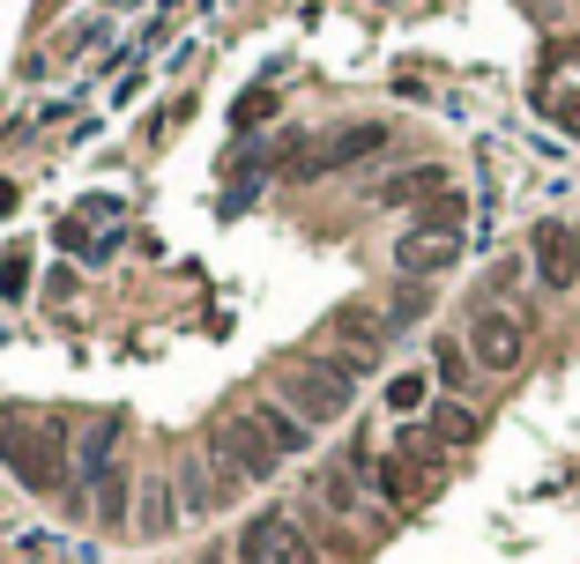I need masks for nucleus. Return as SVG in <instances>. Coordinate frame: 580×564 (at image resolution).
<instances>
[{
  "instance_id": "obj_1",
  "label": "nucleus",
  "mask_w": 580,
  "mask_h": 564,
  "mask_svg": "<svg viewBox=\"0 0 580 564\" xmlns=\"http://www.w3.org/2000/svg\"><path fill=\"white\" fill-rule=\"evenodd\" d=\"M208 461L224 468V483H268L283 468V453H276V439L261 431L253 409H224V417L208 423Z\"/></svg>"
},
{
  "instance_id": "obj_2",
  "label": "nucleus",
  "mask_w": 580,
  "mask_h": 564,
  "mask_svg": "<svg viewBox=\"0 0 580 564\" xmlns=\"http://www.w3.org/2000/svg\"><path fill=\"white\" fill-rule=\"evenodd\" d=\"M276 379H283V409H298L305 423H335L357 387V371H343V357H291Z\"/></svg>"
},
{
  "instance_id": "obj_3",
  "label": "nucleus",
  "mask_w": 580,
  "mask_h": 564,
  "mask_svg": "<svg viewBox=\"0 0 580 564\" xmlns=\"http://www.w3.org/2000/svg\"><path fill=\"white\" fill-rule=\"evenodd\" d=\"M0 461L23 475V491H60V468H68V445H60V423H30V431H0Z\"/></svg>"
},
{
  "instance_id": "obj_4",
  "label": "nucleus",
  "mask_w": 580,
  "mask_h": 564,
  "mask_svg": "<svg viewBox=\"0 0 580 564\" xmlns=\"http://www.w3.org/2000/svg\"><path fill=\"white\" fill-rule=\"evenodd\" d=\"M238 557L246 564H320V550H313V535H305L291 513H261L238 535Z\"/></svg>"
},
{
  "instance_id": "obj_5",
  "label": "nucleus",
  "mask_w": 580,
  "mask_h": 564,
  "mask_svg": "<svg viewBox=\"0 0 580 564\" xmlns=\"http://www.w3.org/2000/svg\"><path fill=\"white\" fill-rule=\"evenodd\" d=\"M387 148V126L379 120H357V126H335L320 148H305L298 156V178H328V172H350V164H365V156H379Z\"/></svg>"
},
{
  "instance_id": "obj_6",
  "label": "nucleus",
  "mask_w": 580,
  "mask_h": 564,
  "mask_svg": "<svg viewBox=\"0 0 580 564\" xmlns=\"http://www.w3.org/2000/svg\"><path fill=\"white\" fill-rule=\"evenodd\" d=\"M469 357H477L484 371H513L529 357V327L513 312H499V305H484V312L469 319Z\"/></svg>"
},
{
  "instance_id": "obj_7",
  "label": "nucleus",
  "mask_w": 580,
  "mask_h": 564,
  "mask_svg": "<svg viewBox=\"0 0 580 564\" xmlns=\"http://www.w3.org/2000/svg\"><path fill=\"white\" fill-rule=\"evenodd\" d=\"M120 439H126V409H98V417L75 431V483L90 491L104 468H112V453H120Z\"/></svg>"
},
{
  "instance_id": "obj_8",
  "label": "nucleus",
  "mask_w": 580,
  "mask_h": 564,
  "mask_svg": "<svg viewBox=\"0 0 580 564\" xmlns=\"http://www.w3.org/2000/svg\"><path fill=\"white\" fill-rule=\"evenodd\" d=\"M529 253H536V275H543L551 290H573L580 283V230H566V223H536Z\"/></svg>"
},
{
  "instance_id": "obj_9",
  "label": "nucleus",
  "mask_w": 580,
  "mask_h": 564,
  "mask_svg": "<svg viewBox=\"0 0 580 564\" xmlns=\"http://www.w3.org/2000/svg\"><path fill=\"white\" fill-rule=\"evenodd\" d=\"M387 327H395V312H379V305H365V297H343V305L328 312V335H343V342L365 349V357L387 342Z\"/></svg>"
},
{
  "instance_id": "obj_10",
  "label": "nucleus",
  "mask_w": 580,
  "mask_h": 564,
  "mask_svg": "<svg viewBox=\"0 0 580 564\" xmlns=\"http://www.w3.org/2000/svg\"><path fill=\"white\" fill-rule=\"evenodd\" d=\"M461 260V238H431V230H409L403 246H395V268L403 275H439Z\"/></svg>"
},
{
  "instance_id": "obj_11",
  "label": "nucleus",
  "mask_w": 580,
  "mask_h": 564,
  "mask_svg": "<svg viewBox=\"0 0 580 564\" xmlns=\"http://www.w3.org/2000/svg\"><path fill=\"white\" fill-rule=\"evenodd\" d=\"M455 178H447V164H417V172H395L387 186H379V201L387 208H425L431 194H447Z\"/></svg>"
},
{
  "instance_id": "obj_12",
  "label": "nucleus",
  "mask_w": 580,
  "mask_h": 564,
  "mask_svg": "<svg viewBox=\"0 0 580 564\" xmlns=\"http://www.w3.org/2000/svg\"><path fill=\"white\" fill-rule=\"evenodd\" d=\"M208 468H216L208 453H202V461H179V505H186V513H216V505H224L231 483H216Z\"/></svg>"
},
{
  "instance_id": "obj_13",
  "label": "nucleus",
  "mask_w": 580,
  "mask_h": 564,
  "mask_svg": "<svg viewBox=\"0 0 580 564\" xmlns=\"http://www.w3.org/2000/svg\"><path fill=\"white\" fill-rule=\"evenodd\" d=\"M253 417H261V431L276 439V453H305V445H313V423H305L298 409H283V401H268V409H253Z\"/></svg>"
},
{
  "instance_id": "obj_14",
  "label": "nucleus",
  "mask_w": 580,
  "mask_h": 564,
  "mask_svg": "<svg viewBox=\"0 0 580 564\" xmlns=\"http://www.w3.org/2000/svg\"><path fill=\"white\" fill-rule=\"evenodd\" d=\"M172 527H179V483L150 475L142 483V535H172Z\"/></svg>"
},
{
  "instance_id": "obj_15",
  "label": "nucleus",
  "mask_w": 580,
  "mask_h": 564,
  "mask_svg": "<svg viewBox=\"0 0 580 564\" xmlns=\"http://www.w3.org/2000/svg\"><path fill=\"white\" fill-rule=\"evenodd\" d=\"M461 223H469V201L447 186V194H431L425 208H417V230H431V238H461Z\"/></svg>"
},
{
  "instance_id": "obj_16",
  "label": "nucleus",
  "mask_w": 580,
  "mask_h": 564,
  "mask_svg": "<svg viewBox=\"0 0 580 564\" xmlns=\"http://www.w3.org/2000/svg\"><path fill=\"white\" fill-rule=\"evenodd\" d=\"M357 475H373V468H365V453H357V461H335L328 475H320V498H328L335 513H357V498H365V491H357Z\"/></svg>"
},
{
  "instance_id": "obj_17",
  "label": "nucleus",
  "mask_w": 580,
  "mask_h": 564,
  "mask_svg": "<svg viewBox=\"0 0 580 564\" xmlns=\"http://www.w3.org/2000/svg\"><path fill=\"white\" fill-rule=\"evenodd\" d=\"M431 431H439V445H469L484 431V417L469 401H439V409H431Z\"/></svg>"
},
{
  "instance_id": "obj_18",
  "label": "nucleus",
  "mask_w": 580,
  "mask_h": 564,
  "mask_svg": "<svg viewBox=\"0 0 580 564\" xmlns=\"http://www.w3.org/2000/svg\"><path fill=\"white\" fill-rule=\"evenodd\" d=\"M90 505H98L104 527H120V520H126V468H120V461H112L98 483H90Z\"/></svg>"
},
{
  "instance_id": "obj_19",
  "label": "nucleus",
  "mask_w": 580,
  "mask_h": 564,
  "mask_svg": "<svg viewBox=\"0 0 580 564\" xmlns=\"http://www.w3.org/2000/svg\"><path fill=\"white\" fill-rule=\"evenodd\" d=\"M417 491H425L417 461H403V453H395V461H379V498H387V505H417Z\"/></svg>"
},
{
  "instance_id": "obj_20",
  "label": "nucleus",
  "mask_w": 580,
  "mask_h": 564,
  "mask_svg": "<svg viewBox=\"0 0 580 564\" xmlns=\"http://www.w3.org/2000/svg\"><path fill=\"white\" fill-rule=\"evenodd\" d=\"M261 120H276V90L261 82V90H238V104H231V126L246 134V126H261Z\"/></svg>"
},
{
  "instance_id": "obj_21",
  "label": "nucleus",
  "mask_w": 580,
  "mask_h": 564,
  "mask_svg": "<svg viewBox=\"0 0 580 564\" xmlns=\"http://www.w3.org/2000/svg\"><path fill=\"white\" fill-rule=\"evenodd\" d=\"M395 453H403V461H417V468H431V461H439V431H431V423H403Z\"/></svg>"
},
{
  "instance_id": "obj_22",
  "label": "nucleus",
  "mask_w": 580,
  "mask_h": 564,
  "mask_svg": "<svg viewBox=\"0 0 580 564\" xmlns=\"http://www.w3.org/2000/svg\"><path fill=\"white\" fill-rule=\"evenodd\" d=\"M387 409H395V417L425 409V371H395V379H387Z\"/></svg>"
},
{
  "instance_id": "obj_23",
  "label": "nucleus",
  "mask_w": 580,
  "mask_h": 564,
  "mask_svg": "<svg viewBox=\"0 0 580 564\" xmlns=\"http://www.w3.org/2000/svg\"><path fill=\"white\" fill-rule=\"evenodd\" d=\"M0 297H8V305H16V297H30V253H23V246L0 260Z\"/></svg>"
},
{
  "instance_id": "obj_24",
  "label": "nucleus",
  "mask_w": 580,
  "mask_h": 564,
  "mask_svg": "<svg viewBox=\"0 0 580 564\" xmlns=\"http://www.w3.org/2000/svg\"><path fill=\"white\" fill-rule=\"evenodd\" d=\"M469 365H477V357H469V342H439V379H447V387H461V379H469Z\"/></svg>"
},
{
  "instance_id": "obj_25",
  "label": "nucleus",
  "mask_w": 580,
  "mask_h": 564,
  "mask_svg": "<svg viewBox=\"0 0 580 564\" xmlns=\"http://www.w3.org/2000/svg\"><path fill=\"white\" fill-rule=\"evenodd\" d=\"M551 120H558V134H580V90H558V98H551Z\"/></svg>"
},
{
  "instance_id": "obj_26",
  "label": "nucleus",
  "mask_w": 580,
  "mask_h": 564,
  "mask_svg": "<svg viewBox=\"0 0 580 564\" xmlns=\"http://www.w3.org/2000/svg\"><path fill=\"white\" fill-rule=\"evenodd\" d=\"M52 246H68V253H75V246H90V230H82V216H68V223H60V230H52Z\"/></svg>"
},
{
  "instance_id": "obj_27",
  "label": "nucleus",
  "mask_w": 580,
  "mask_h": 564,
  "mask_svg": "<svg viewBox=\"0 0 580 564\" xmlns=\"http://www.w3.org/2000/svg\"><path fill=\"white\" fill-rule=\"evenodd\" d=\"M551 60H566V68H580V38H558V45H551Z\"/></svg>"
}]
</instances>
